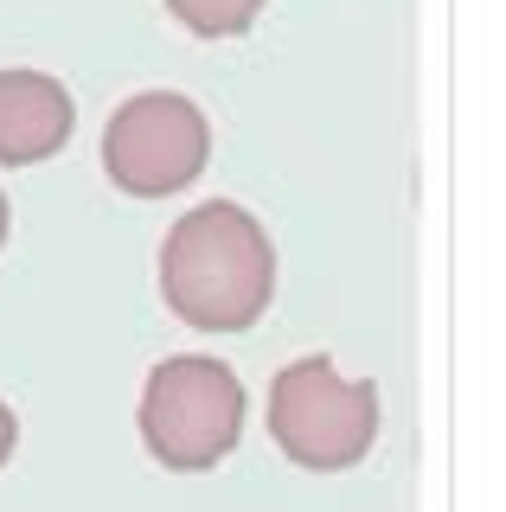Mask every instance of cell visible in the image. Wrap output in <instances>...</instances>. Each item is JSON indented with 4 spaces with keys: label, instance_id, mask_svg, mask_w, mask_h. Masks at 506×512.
<instances>
[{
    "label": "cell",
    "instance_id": "6da1fadb",
    "mask_svg": "<svg viewBox=\"0 0 506 512\" xmlns=\"http://www.w3.org/2000/svg\"><path fill=\"white\" fill-rule=\"evenodd\" d=\"M276 295L270 231L231 199L193 205L161 244V301L193 333H250Z\"/></svg>",
    "mask_w": 506,
    "mask_h": 512
},
{
    "label": "cell",
    "instance_id": "7a4b0ae2",
    "mask_svg": "<svg viewBox=\"0 0 506 512\" xmlns=\"http://www.w3.org/2000/svg\"><path fill=\"white\" fill-rule=\"evenodd\" d=\"M244 436V384L225 359H186L154 365L141 384V442L173 474H205Z\"/></svg>",
    "mask_w": 506,
    "mask_h": 512
},
{
    "label": "cell",
    "instance_id": "3957f363",
    "mask_svg": "<svg viewBox=\"0 0 506 512\" xmlns=\"http://www.w3.org/2000/svg\"><path fill=\"white\" fill-rule=\"evenodd\" d=\"M270 442L308 474H340L378 442V384L340 378L334 359H295L270 378Z\"/></svg>",
    "mask_w": 506,
    "mask_h": 512
},
{
    "label": "cell",
    "instance_id": "277c9868",
    "mask_svg": "<svg viewBox=\"0 0 506 512\" xmlns=\"http://www.w3.org/2000/svg\"><path fill=\"white\" fill-rule=\"evenodd\" d=\"M205 160H212V128L180 90H141L103 128V173L129 199L186 192L205 173Z\"/></svg>",
    "mask_w": 506,
    "mask_h": 512
},
{
    "label": "cell",
    "instance_id": "5b68a950",
    "mask_svg": "<svg viewBox=\"0 0 506 512\" xmlns=\"http://www.w3.org/2000/svg\"><path fill=\"white\" fill-rule=\"evenodd\" d=\"M77 103L45 71H0V167H39L71 141Z\"/></svg>",
    "mask_w": 506,
    "mask_h": 512
},
{
    "label": "cell",
    "instance_id": "8992f818",
    "mask_svg": "<svg viewBox=\"0 0 506 512\" xmlns=\"http://www.w3.org/2000/svg\"><path fill=\"white\" fill-rule=\"evenodd\" d=\"M270 0H167V13L199 39H237V32L257 26V13Z\"/></svg>",
    "mask_w": 506,
    "mask_h": 512
},
{
    "label": "cell",
    "instance_id": "52a82bcc",
    "mask_svg": "<svg viewBox=\"0 0 506 512\" xmlns=\"http://www.w3.org/2000/svg\"><path fill=\"white\" fill-rule=\"evenodd\" d=\"M13 442H20V416H13L7 404H0V468H7V455H13Z\"/></svg>",
    "mask_w": 506,
    "mask_h": 512
},
{
    "label": "cell",
    "instance_id": "ba28073f",
    "mask_svg": "<svg viewBox=\"0 0 506 512\" xmlns=\"http://www.w3.org/2000/svg\"><path fill=\"white\" fill-rule=\"evenodd\" d=\"M7 224H13V218H7V192H0V244H7Z\"/></svg>",
    "mask_w": 506,
    "mask_h": 512
}]
</instances>
